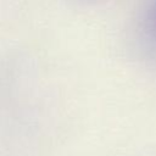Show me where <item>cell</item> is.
I'll return each instance as SVG.
<instances>
[{"instance_id":"obj_1","label":"cell","mask_w":156,"mask_h":156,"mask_svg":"<svg viewBox=\"0 0 156 156\" xmlns=\"http://www.w3.org/2000/svg\"><path fill=\"white\" fill-rule=\"evenodd\" d=\"M155 20H156V18H155ZM154 30H155V32H156V24H155V29H154Z\"/></svg>"}]
</instances>
